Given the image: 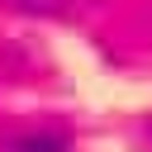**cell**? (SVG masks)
Listing matches in <instances>:
<instances>
[{"label":"cell","instance_id":"1","mask_svg":"<svg viewBox=\"0 0 152 152\" xmlns=\"http://www.w3.org/2000/svg\"><path fill=\"white\" fill-rule=\"evenodd\" d=\"M5 152H71V138L57 128H28V133H14Z\"/></svg>","mask_w":152,"mask_h":152},{"label":"cell","instance_id":"2","mask_svg":"<svg viewBox=\"0 0 152 152\" xmlns=\"http://www.w3.org/2000/svg\"><path fill=\"white\" fill-rule=\"evenodd\" d=\"M5 10H19V14H43V19H76L81 14V0H0Z\"/></svg>","mask_w":152,"mask_h":152}]
</instances>
